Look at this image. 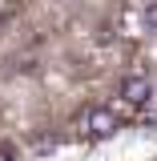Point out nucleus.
I'll return each mask as SVG.
<instances>
[{
	"label": "nucleus",
	"mask_w": 157,
	"mask_h": 161,
	"mask_svg": "<svg viewBox=\"0 0 157 161\" xmlns=\"http://www.w3.org/2000/svg\"><path fill=\"white\" fill-rule=\"evenodd\" d=\"M141 24H145V32H157V0L145 4V12H141Z\"/></svg>",
	"instance_id": "nucleus-1"
}]
</instances>
